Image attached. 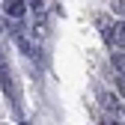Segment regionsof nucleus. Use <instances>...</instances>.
I'll list each match as a JSON object with an SVG mask.
<instances>
[{
	"mask_svg": "<svg viewBox=\"0 0 125 125\" xmlns=\"http://www.w3.org/2000/svg\"><path fill=\"white\" fill-rule=\"evenodd\" d=\"M3 12L9 15V18H21V15L27 12V3H24V0H6V3H3Z\"/></svg>",
	"mask_w": 125,
	"mask_h": 125,
	"instance_id": "f257e3e1",
	"label": "nucleus"
},
{
	"mask_svg": "<svg viewBox=\"0 0 125 125\" xmlns=\"http://www.w3.org/2000/svg\"><path fill=\"white\" fill-rule=\"evenodd\" d=\"M30 6H33V9H39V6H42V0H30Z\"/></svg>",
	"mask_w": 125,
	"mask_h": 125,
	"instance_id": "f03ea898",
	"label": "nucleus"
}]
</instances>
